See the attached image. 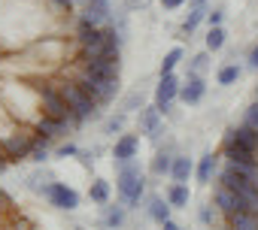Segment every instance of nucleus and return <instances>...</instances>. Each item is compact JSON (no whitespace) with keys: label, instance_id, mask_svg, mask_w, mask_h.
I'll return each instance as SVG.
<instances>
[{"label":"nucleus","instance_id":"nucleus-39","mask_svg":"<svg viewBox=\"0 0 258 230\" xmlns=\"http://www.w3.org/2000/svg\"><path fill=\"white\" fill-rule=\"evenodd\" d=\"M55 4H58V7H73L76 0H55Z\"/></svg>","mask_w":258,"mask_h":230},{"label":"nucleus","instance_id":"nucleus-11","mask_svg":"<svg viewBox=\"0 0 258 230\" xmlns=\"http://www.w3.org/2000/svg\"><path fill=\"white\" fill-rule=\"evenodd\" d=\"M137 146H140V140H137L134 134H121V137L115 140V146H112V158H115V164L134 161V158H137Z\"/></svg>","mask_w":258,"mask_h":230},{"label":"nucleus","instance_id":"nucleus-37","mask_svg":"<svg viewBox=\"0 0 258 230\" xmlns=\"http://www.w3.org/2000/svg\"><path fill=\"white\" fill-rule=\"evenodd\" d=\"M149 4V0H127V7H131V10H137V7H146Z\"/></svg>","mask_w":258,"mask_h":230},{"label":"nucleus","instance_id":"nucleus-16","mask_svg":"<svg viewBox=\"0 0 258 230\" xmlns=\"http://www.w3.org/2000/svg\"><path fill=\"white\" fill-rule=\"evenodd\" d=\"M173 161H176V158H173V149H170V146H167V149H158V155L152 158V173H155V176L170 173V170H173Z\"/></svg>","mask_w":258,"mask_h":230},{"label":"nucleus","instance_id":"nucleus-38","mask_svg":"<svg viewBox=\"0 0 258 230\" xmlns=\"http://www.w3.org/2000/svg\"><path fill=\"white\" fill-rule=\"evenodd\" d=\"M161 230H182V227H179V224H173V221H164V224H161Z\"/></svg>","mask_w":258,"mask_h":230},{"label":"nucleus","instance_id":"nucleus-13","mask_svg":"<svg viewBox=\"0 0 258 230\" xmlns=\"http://www.w3.org/2000/svg\"><path fill=\"white\" fill-rule=\"evenodd\" d=\"M204 94H207V82H204L201 76H188V79L182 82V88H179V100H182V103H188V106H191V103H198Z\"/></svg>","mask_w":258,"mask_h":230},{"label":"nucleus","instance_id":"nucleus-31","mask_svg":"<svg viewBox=\"0 0 258 230\" xmlns=\"http://www.w3.org/2000/svg\"><path fill=\"white\" fill-rule=\"evenodd\" d=\"M243 125H249V128H255L258 131V100L246 109V115H243Z\"/></svg>","mask_w":258,"mask_h":230},{"label":"nucleus","instance_id":"nucleus-22","mask_svg":"<svg viewBox=\"0 0 258 230\" xmlns=\"http://www.w3.org/2000/svg\"><path fill=\"white\" fill-rule=\"evenodd\" d=\"M52 182H55V179H52L46 170H37V173H31V176H28V182H25V185H28L31 191H43V194H46V188H49Z\"/></svg>","mask_w":258,"mask_h":230},{"label":"nucleus","instance_id":"nucleus-36","mask_svg":"<svg viewBox=\"0 0 258 230\" xmlns=\"http://www.w3.org/2000/svg\"><path fill=\"white\" fill-rule=\"evenodd\" d=\"M249 67H252V70H258V46L249 52Z\"/></svg>","mask_w":258,"mask_h":230},{"label":"nucleus","instance_id":"nucleus-5","mask_svg":"<svg viewBox=\"0 0 258 230\" xmlns=\"http://www.w3.org/2000/svg\"><path fill=\"white\" fill-rule=\"evenodd\" d=\"M37 140H40L37 131H25V128H19L16 134H7V137H4V146H7V155H10L13 161H19V158H31Z\"/></svg>","mask_w":258,"mask_h":230},{"label":"nucleus","instance_id":"nucleus-15","mask_svg":"<svg viewBox=\"0 0 258 230\" xmlns=\"http://www.w3.org/2000/svg\"><path fill=\"white\" fill-rule=\"evenodd\" d=\"M207 0H191V10H188V16H185V22H182V31L185 34H191L198 25H201V19H207Z\"/></svg>","mask_w":258,"mask_h":230},{"label":"nucleus","instance_id":"nucleus-14","mask_svg":"<svg viewBox=\"0 0 258 230\" xmlns=\"http://www.w3.org/2000/svg\"><path fill=\"white\" fill-rule=\"evenodd\" d=\"M228 137H231L237 146H243V149H249V152H255V155H258V131H255V128L240 125V128H231V131H228Z\"/></svg>","mask_w":258,"mask_h":230},{"label":"nucleus","instance_id":"nucleus-27","mask_svg":"<svg viewBox=\"0 0 258 230\" xmlns=\"http://www.w3.org/2000/svg\"><path fill=\"white\" fill-rule=\"evenodd\" d=\"M237 79H240V67H237V64H228V67L219 70V85H231V82H237Z\"/></svg>","mask_w":258,"mask_h":230},{"label":"nucleus","instance_id":"nucleus-32","mask_svg":"<svg viewBox=\"0 0 258 230\" xmlns=\"http://www.w3.org/2000/svg\"><path fill=\"white\" fill-rule=\"evenodd\" d=\"M222 16H225L222 10H210V13H207V22H210V28H219V22H222Z\"/></svg>","mask_w":258,"mask_h":230},{"label":"nucleus","instance_id":"nucleus-34","mask_svg":"<svg viewBox=\"0 0 258 230\" xmlns=\"http://www.w3.org/2000/svg\"><path fill=\"white\" fill-rule=\"evenodd\" d=\"M182 4H185V0H161V7H164V10H179Z\"/></svg>","mask_w":258,"mask_h":230},{"label":"nucleus","instance_id":"nucleus-7","mask_svg":"<svg viewBox=\"0 0 258 230\" xmlns=\"http://www.w3.org/2000/svg\"><path fill=\"white\" fill-rule=\"evenodd\" d=\"M179 79L173 76V73H167V76H161V82H158V88H155V106L161 109V112H170V100L173 97H179Z\"/></svg>","mask_w":258,"mask_h":230},{"label":"nucleus","instance_id":"nucleus-40","mask_svg":"<svg viewBox=\"0 0 258 230\" xmlns=\"http://www.w3.org/2000/svg\"><path fill=\"white\" fill-rule=\"evenodd\" d=\"M255 100H258V88H255Z\"/></svg>","mask_w":258,"mask_h":230},{"label":"nucleus","instance_id":"nucleus-41","mask_svg":"<svg viewBox=\"0 0 258 230\" xmlns=\"http://www.w3.org/2000/svg\"><path fill=\"white\" fill-rule=\"evenodd\" d=\"M228 230H231V227H228Z\"/></svg>","mask_w":258,"mask_h":230},{"label":"nucleus","instance_id":"nucleus-8","mask_svg":"<svg viewBox=\"0 0 258 230\" xmlns=\"http://www.w3.org/2000/svg\"><path fill=\"white\" fill-rule=\"evenodd\" d=\"M76 4H82V22H91L97 28L109 22V0H76Z\"/></svg>","mask_w":258,"mask_h":230},{"label":"nucleus","instance_id":"nucleus-29","mask_svg":"<svg viewBox=\"0 0 258 230\" xmlns=\"http://www.w3.org/2000/svg\"><path fill=\"white\" fill-rule=\"evenodd\" d=\"M121 128H124V112L112 115V119L103 125V131H106V134H112V137H115V134H121Z\"/></svg>","mask_w":258,"mask_h":230},{"label":"nucleus","instance_id":"nucleus-1","mask_svg":"<svg viewBox=\"0 0 258 230\" xmlns=\"http://www.w3.org/2000/svg\"><path fill=\"white\" fill-rule=\"evenodd\" d=\"M55 88L61 91V97L67 100V106H70V115H73V122L79 125V122H85V119H91V115L97 112V103L73 82V79H55Z\"/></svg>","mask_w":258,"mask_h":230},{"label":"nucleus","instance_id":"nucleus-28","mask_svg":"<svg viewBox=\"0 0 258 230\" xmlns=\"http://www.w3.org/2000/svg\"><path fill=\"white\" fill-rule=\"evenodd\" d=\"M207 64H210V55H207V52L195 55V61H191V67H188V76H201V73L207 70Z\"/></svg>","mask_w":258,"mask_h":230},{"label":"nucleus","instance_id":"nucleus-3","mask_svg":"<svg viewBox=\"0 0 258 230\" xmlns=\"http://www.w3.org/2000/svg\"><path fill=\"white\" fill-rule=\"evenodd\" d=\"M143 173H140V164L134 161H124L118 164V194L127 206H137L140 197H143Z\"/></svg>","mask_w":258,"mask_h":230},{"label":"nucleus","instance_id":"nucleus-25","mask_svg":"<svg viewBox=\"0 0 258 230\" xmlns=\"http://www.w3.org/2000/svg\"><path fill=\"white\" fill-rule=\"evenodd\" d=\"M182 61V49L176 46V49H170L167 55H164V61H161V76H167V73H173V67Z\"/></svg>","mask_w":258,"mask_h":230},{"label":"nucleus","instance_id":"nucleus-33","mask_svg":"<svg viewBox=\"0 0 258 230\" xmlns=\"http://www.w3.org/2000/svg\"><path fill=\"white\" fill-rule=\"evenodd\" d=\"M58 155H61V158H67V155H79V149L67 143V146H61V149H58Z\"/></svg>","mask_w":258,"mask_h":230},{"label":"nucleus","instance_id":"nucleus-2","mask_svg":"<svg viewBox=\"0 0 258 230\" xmlns=\"http://www.w3.org/2000/svg\"><path fill=\"white\" fill-rule=\"evenodd\" d=\"M70 73H73L70 79H73V82H76V85H79V88H82V91H85V94H88V97H91L97 106H106V103L115 97V85H118V82H109V79H97V76L85 73L79 64H73V70H70Z\"/></svg>","mask_w":258,"mask_h":230},{"label":"nucleus","instance_id":"nucleus-9","mask_svg":"<svg viewBox=\"0 0 258 230\" xmlns=\"http://www.w3.org/2000/svg\"><path fill=\"white\" fill-rule=\"evenodd\" d=\"M216 206H219V212H225L228 218H231V215H237V212H246L243 197H240L237 191L225 188V185H219V188H216Z\"/></svg>","mask_w":258,"mask_h":230},{"label":"nucleus","instance_id":"nucleus-20","mask_svg":"<svg viewBox=\"0 0 258 230\" xmlns=\"http://www.w3.org/2000/svg\"><path fill=\"white\" fill-rule=\"evenodd\" d=\"M167 203L170 206H176V209H185L188 206V188L185 185H170V191H167Z\"/></svg>","mask_w":258,"mask_h":230},{"label":"nucleus","instance_id":"nucleus-30","mask_svg":"<svg viewBox=\"0 0 258 230\" xmlns=\"http://www.w3.org/2000/svg\"><path fill=\"white\" fill-rule=\"evenodd\" d=\"M103 221H106V227H118V224L124 221V212L109 206V209H106V215H103Z\"/></svg>","mask_w":258,"mask_h":230},{"label":"nucleus","instance_id":"nucleus-19","mask_svg":"<svg viewBox=\"0 0 258 230\" xmlns=\"http://www.w3.org/2000/svg\"><path fill=\"white\" fill-rule=\"evenodd\" d=\"M191 173H195V167H191V161H188V158H176V161H173L170 176H173V182H176V185H185Z\"/></svg>","mask_w":258,"mask_h":230},{"label":"nucleus","instance_id":"nucleus-35","mask_svg":"<svg viewBox=\"0 0 258 230\" xmlns=\"http://www.w3.org/2000/svg\"><path fill=\"white\" fill-rule=\"evenodd\" d=\"M201 221H204V224H210V221H213V209H210V206H204V209H201Z\"/></svg>","mask_w":258,"mask_h":230},{"label":"nucleus","instance_id":"nucleus-18","mask_svg":"<svg viewBox=\"0 0 258 230\" xmlns=\"http://www.w3.org/2000/svg\"><path fill=\"white\" fill-rule=\"evenodd\" d=\"M228 227L231 230H258V215L255 212H237L228 218Z\"/></svg>","mask_w":258,"mask_h":230},{"label":"nucleus","instance_id":"nucleus-24","mask_svg":"<svg viewBox=\"0 0 258 230\" xmlns=\"http://www.w3.org/2000/svg\"><path fill=\"white\" fill-rule=\"evenodd\" d=\"M225 46V31L222 28H210L207 31V52H219Z\"/></svg>","mask_w":258,"mask_h":230},{"label":"nucleus","instance_id":"nucleus-17","mask_svg":"<svg viewBox=\"0 0 258 230\" xmlns=\"http://www.w3.org/2000/svg\"><path fill=\"white\" fill-rule=\"evenodd\" d=\"M149 218L158 221V224L170 221V203L164 197H149Z\"/></svg>","mask_w":258,"mask_h":230},{"label":"nucleus","instance_id":"nucleus-6","mask_svg":"<svg viewBox=\"0 0 258 230\" xmlns=\"http://www.w3.org/2000/svg\"><path fill=\"white\" fill-rule=\"evenodd\" d=\"M46 197H49V203L55 206V209H76L79 206V194L73 191V188H67L64 182H52L49 188H46Z\"/></svg>","mask_w":258,"mask_h":230},{"label":"nucleus","instance_id":"nucleus-10","mask_svg":"<svg viewBox=\"0 0 258 230\" xmlns=\"http://www.w3.org/2000/svg\"><path fill=\"white\" fill-rule=\"evenodd\" d=\"M137 128H140V134H149L152 140H158V134H161V109L158 106H143L140 119H137Z\"/></svg>","mask_w":258,"mask_h":230},{"label":"nucleus","instance_id":"nucleus-23","mask_svg":"<svg viewBox=\"0 0 258 230\" xmlns=\"http://www.w3.org/2000/svg\"><path fill=\"white\" fill-rule=\"evenodd\" d=\"M88 197H91L94 203L106 206V200H109V185H106L103 179H94V182H91V188H88Z\"/></svg>","mask_w":258,"mask_h":230},{"label":"nucleus","instance_id":"nucleus-12","mask_svg":"<svg viewBox=\"0 0 258 230\" xmlns=\"http://www.w3.org/2000/svg\"><path fill=\"white\" fill-rule=\"evenodd\" d=\"M67 128H70V122H58V119H49V115L37 119V125H34V131H37L40 137H46V140H58V137H64Z\"/></svg>","mask_w":258,"mask_h":230},{"label":"nucleus","instance_id":"nucleus-26","mask_svg":"<svg viewBox=\"0 0 258 230\" xmlns=\"http://www.w3.org/2000/svg\"><path fill=\"white\" fill-rule=\"evenodd\" d=\"M121 112H134V109H143V94L140 91H131V94H124V100H121V106H118Z\"/></svg>","mask_w":258,"mask_h":230},{"label":"nucleus","instance_id":"nucleus-21","mask_svg":"<svg viewBox=\"0 0 258 230\" xmlns=\"http://www.w3.org/2000/svg\"><path fill=\"white\" fill-rule=\"evenodd\" d=\"M213 173H216V158H213V155H204L201 164H198V182H201V185L213 182Z\"/></svg>","mask_w":258,"mask_h":230},{"label":"nucleus","instance_id":"nucleus-4","mask_svg":"<svg viewBox=\"0 0 258 230\" xmlns=\"http://www.w3.org/2000/svg\"><path fill=\"white\" fill-rule=\"evenodd\" d=\"M37 91H40V100H43V115H49V119H58V122H73V115H70V106L67 100L61 97V91L55 88V82H31Z\"/></svg>","mask_w":258,"mask_h":230}]
</instances>
